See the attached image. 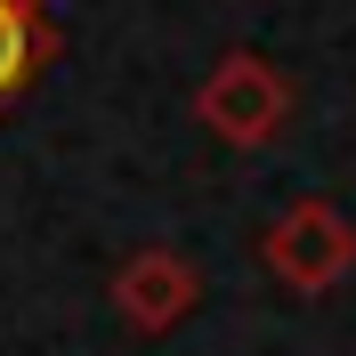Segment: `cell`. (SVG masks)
Returning a JSON list of instances; mask_svg holds the SVG:
<instances>
[{"label": "cell", "instance_id": "cell-1", "mask_svg": "<svg viewBox=\"0 0 356 356\" xmlns=\"http://www.w3.org/2000/svg\"><path fill=\"white\" fill-rule=\"evenodd\" d=\"M259 267L284 291H300V300H324V291H340L356 275V219L340 202H324V195L284 202L259 227Z\"/></svg>", "mask_w": 356, "mask_h": 356}, {"label": "cell", "instance_id": "cell-2", "mask_svg": "<svg viewBox=\"0 0 356 356\" xmlns=\"http://www.w3.org/2000/svg\"><path fill=\"white\" fill-rule=\"evenodd\" d=\"M195 122L219 146H243V154L251 146H275L291 130V81L267 65L259 49H227L195 89Z\"/></svg>", "mask_w": 356, "mask_h": 356}, {"label": "cell", "instance_id": "cell-3", "mask_svg": "<svg viewBox=\"0 0 356 356\" xmlns=\"http://www.w3.org/2000/svg\"><path fill=\"white\" fill-rule=\"evenodd\" d=\"M113 308H122L130 332L162 340L202 308V267L186 251H170V243H146V251H130V259L113 267Z\"/></svg>", "mask_w": 356, "mask_h": 356}, {"label": "cell", "instance_id": "cell-4", "mask_svg": "<svg viewBox=\"0 0 356 356\" xmlns=\"http://www.w3.org/2000/svg\"><path fill=\"white\" fill-rule=\"evenodd\" d=\"M57 57V24L41 0H0V113H17L33 97V81Z\"/></svg>", "mask_w": 356, "mask_h": 356}]
</instances>
